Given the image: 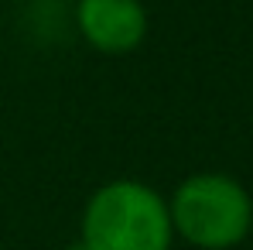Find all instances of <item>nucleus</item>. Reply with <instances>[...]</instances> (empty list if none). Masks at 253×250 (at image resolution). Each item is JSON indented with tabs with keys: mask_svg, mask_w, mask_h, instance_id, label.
<instances>
[{
	"mask_svg": "<svg viewBox=\"0 0 253 250\" xmlns=\"http://www.w3.org/2000/svg\"><path fill=\"white\" fill-rule=\"evenodd\" d=\"M171 226L199 250H229L250 237L253 202L247 189L222 171L188 175L168 202Z\"/></svg>",
	"mask_w": 253,
	"mask_h": 250,
	"instance_id": "2",
	"label": "nucleus"
},
{
	"mask_svg": "<svg viewBox=\"0 0 253 250\" xmlns=\"http://www.w3.org/2000/svg\"><path fill=\"white\" fill-rule=\"evenodd\" d=\"M76 24L103 55H126L147 35V10L140 0H79Z\"/></svg>",
	"mask_w": 253,
	"mask_h": 250,
	"instance_id": "3",
	"label": "nucleus"
},
{
	"mask_svg": "<svg viewBox=\"0 0 253 250\" xmlns=\"http://www.w3.org/2000/svg\"><path fill=\"white\" fill-rule=\"evenodd\" d=\"M250 233H253V226H250Z\"/></svg>",
	"mask_w": 253,
	"mask_h": 250,
	"instance_id": "4",
	"label": "nucleus"
},
{
	"mask_svg": "<svg viewBox=\"0 0 253 250\" xmlns=\"http://www.w3.org/2000/svg\"><path fill=\"white\" fill-rule=\"evenodd\" d=\"M171 240L168 199L144 182H106L83 209L79 250H171Z\"/></svg>",
	"mask_w": 253,
	"mask_h": 250,
	"instance_id": "1",
	"label": "nucleus"
}]
</instances>
